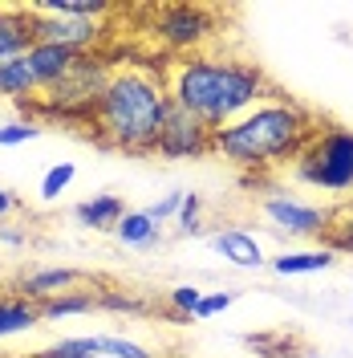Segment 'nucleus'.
<instances>
[{
    "mask_svg": "<svg viewBox=\"0 0 353 358\" xmlns=\"http://www.w3.org/2000/svg\"><path fill=\"white\" fill-rule=\"evenodd\" d=\"M321 118L288 98V94H272L260 106H252L248 114H240L236 122H227L223 131L211 134V155L232 163L236 171H243V179L264 183L276 171H288L301 151L309 147V138L317 134Z\"/></svg>",
    "mask_w": 353,
    "mask_h": 358,
    "instance_id": "obj_1",
    "label": "nucleus"
},
{
    "mask_svg": "<svg viewBox=\"0 0 353 358\" xmlns=\"http://www.w3.org/2000/svg\"><path fill=\"white\" fill-rule=\"evenodd\" d=\"M167 73V90L171 102L183 106L187 114H195L203 127L223 131L227 122H236L240 114L252 106H260L264 98L276 94L272 78L264 66L236 57V53H191V57H175Z\"/></svg>",
    "mask_w": 353,
    "mask_h": 358,
    "instance_id": "obj_2",
    "label": "nucleus"
},
{
    "mask_svg": "<svg viewBox=\"0 0 353 358\" xmlns=\"http://www.w3.org/2000/svg\"><path fill=\"white\" fill-rule=\"evenodd\" d=\"M171 110L167 73L155 66H122L114 69L110 86L89 118V138L106 151H122L130 159L155 155L158 131Z\"/></svg>",
    "mask_w": 353,
    "mask_h": 358,
    "instance_id": "obj_3",
    "label": "nucleus"
},
{
    "mask_svg": "<svg viewBox=\"0 0 353 358\" xmlns=\"http://www.w3.org/2000/svg\"><path fill=\"white\" fill-rule=\"evenodd\" d=\"M110 78H114V66L102 53H82L57 86H49L33 102H21V110L33 114V122H73V127H89L93 106L102 102Z\"/></svg>",
    "mask_w": 353,
    "mask_h": 358,
    "instance_id": "obj_4",
    "label": "nucleus"
},
{
    "mask_svg": "<svg viewBox=\"0 0 353 358\" xmlns=\"http://www.w3.org/2000/svg\"><path fill=\"white\" fill-rule=\"evenodd\" d=\"M288 176L321 187V192H353V131L337 122H321Z\"/></svg>",
    "mask_w": 353,
    "mask_h": 358,
    "instance_id": "obj_5",
    "label": "nucleus"
},
{
    "mask_svg": "<svg viewBox=\"0 0 353 358\" xmlns=\"http://www.w3.org/2000/svg\"><path fill=\"white\" fill-rule=\"evenodd\" d=\"M155 41L175 53V57H191V53H207V45L220 33V17L203 4H163L155 8Z\"/></svg>",
    "mask_w": 353,
    "mask_h": 358,
    "instance_id": "obj_6",
    "label": "nucleus"
},
{
    "mask_svg": "<svg viewBox=\"0 0 353 358\" xmlns=\"http://www.w3.org/2000/svg\"><path fill=\"white\" fill-rule=\"evenodd\" d=\"M260 216L272 232L280 236H296V241H313V236H325L329 232L333 212L321 203H309L301 196H292L285 187H272L260 196Z\"/></svg>",
    "mask_w": 353,
    "mask_h": 358,
    "instance_id": "obj_7",
    "label": "nucleus"
},
{
    "mask_svg": "<svg viewBox=\"0 0 353 358\" xmlns=\"http://www.w3.org/2000/svg\"><path fill=\"white\" fill-rule=\"evenodd\" d=\"M33 41H45V45H61L69 53H93L98 45L106 41V21H77V17H53V13H41L33 8Z\"/></svg>",
    "mask_w": 353,
    "mask_h": 358,
    "instance_id": "obj_8",
    "label": "nucleus"
},
{
    "mask_svg": "<svg viewBox=\"0 0 353 358\" xmlns=\"http://www.w3.org/2000/svg\"><path fill=\"white\" fill-rule=\"evenodd\" d=\"M211 127H203L195 114H187L183 106L171 102L167 110V122L158 131V143H155V155L158 159H207L211 155Z\"/></svg>",
    "mask_w": 353,
    "mask_h": 358,
    "instance_id": "obj_9",
    "label": "nucleus"
},
{
    "mask_svg": "<svg viewBox=\"0 0 353 358\" xmlns=\"http://www.w3.org/2000/svg\"><path fill=\"white\" fill-rule=\"evenodd\" d=\"M93 285V277L82 273V268H69V265H37L21 273V281H17V293L29 297V301H53V297H61V293H73V289H86Z\"/></svg>",
    "mask_w": 353,
    "mask_h": 358,
    "instance_id": "obj_10",
    "label": "nucleus"
},
{
    "mask_svg": "<svg viewBox=\"0 0 353 358\" xmlns=\"http://www.w3.org/2000/svg\"><path fill=\"white\" fill-rule=\"evenodd\" d=\"M66 350H82L93 358H163L151 346H142L138 338L126 334H73V338H57Z\"/></svg>",
    "mask_w": 353,
    "mask_h": 358,
    "instance_id": "obj_11",
    "label": "nucleus"
},
{
    "mask_svg": "<svg viewBox=\"0 0 353 358\" xmlns=\"http://www.w3.org/2000/svg\"><path fill=\"white\" fill-rule=\"evenodd\" d=\"M211 248L220 252L227 265H236V268H260V265H268L260 236H256V232H248V228H220V232H211Z\"/></svg>",
    "mask_w": 353,
    "mask_h": 358,
    "instance_id": "obj_12",
    "label": "nucleus"
},
{
    "mask_svg": "<svg viewBox=\"0 0 353 358\" xmlns=\"http://www.w3.org/2000/svg\"><path fill=\"white\" fill-rule=\"evenodd\" d=\"M33 13L29 8H0V69L8 66V62H17L24 57L29 49H33Z\"/></svg>",
    "mask_w": 353,
    "mask_h": 358,
    "instance_id": "obj_13",
    "label": "nucleus"
},
{
    "mask_svg": "<svg viewBox=\"0 0 353 358\" xmlns=\"http://www.w3.org/2000/svg\"><path fill=\"white\" fill-rule=\"evenodd\" d=\"M126 212H130V208H126L122 196L98 192V196H89V200H82L77 208H73V220L82 224V228H89V232H114Z\"/></svg>",
    "mask_w": 353,
    "mask_h": 358,
    "instance_id": "obj_14",
    "label": "nucleus"
},
{
    "mask_svg": "<svg viewBox=\"0 0 353 358\" xmlns=\"http://www.w3.org/2000/svg\"><path fill=\"white\" fill-rule=\"evenodd\" d=\"M37 326H41V306L37 301H29L21 293H0V342L29 334Z\"/></svg>",
    "mask_w": 353,
    "mask_h": 358,
    "instance_id": "obj_15",
    "label": "nucleus"
},
{
    "mask_svg": "<svg viewBox=\"0 0 353 358\" xmlns=\"http://www.w3.org/2000/svg\"><path fill=\"white\" fill-rule=\"evenodd\" d=\"M268 265L276 268L280 277H305V273H325V268L337 265V252L333 248H292V252H280L272 257Z\"/></svg>",
    "mask_w": 353,
    "mask_h": 358,
    "instance_id": "obj_16",
    "label": "nucleus"
},
{
    "mask_svg": "<svg viewBox=\"0 0 353 358\" xmlns=\"http://www.w3.org/2000/svg\"><path fill=\"white\" fill-rule=\"evenodd\" d=\"M114 236L126 248H151L158 236H163V224L151 220L147 208H138V212H126V216H122V224L114 228Z\"/></svg>",
    "mask_w": 353,
    "mask_h": 358,
    "instance_id": "obj_17",
    "label": "nucleus"
},
{
    "mask_svg": "<svg viewBox=\"0 0 353 358\" xmlns=\"http://www.w3.org/2000/svg\"><path fill=\"white\" fill-rule=\"evenodd\" d=\"M98 310V289L86 285V289H73V293H61L53 301L41 306V322H61V317H82V313H93Z\"/></svg>",
    "mask_w": 353,
    "mask_h": 358,
    "instance_id": "obj_18",
    "label": "nucleus"
},
{
    "mask_svg": "<svg viewBox=\"0 0 353 358\" xmlns=\"http://www.w3.org/2000/svg\"><path fill=\"white\" fill-rule=\"evenodd\" d=\"M98 310H110V313H130V317H147V313L155 310L142 293L126 289V285H106V289H98Z\"/></svg>",
    "mask_w": 353,
    "mask_h": 358,
    "instance_id": "obj_19",
    "label": "nucleus"
},
{
    "mask_svg": "<svg viewBox=\"0 0 353 358\" xmlns=\"http://www.w3.org/2000/svg\"><path fill=\"white\" fill-rule=\"evenodd\" d=\"M41 13H53V17H77V21H106L114 8L106 0H41L33 4Z\"/></svg>",
    "mask_w": 353,
    "mask_h": 358,
    "instance_id": "obj_20",
    "label": "nucleus"
},
{
    "mask_svg": "<svg viewBox=\"0 0 353 358\" xmlns=\"http://www.w3.org/2000/svg\"><path fill=\"white\" fill-rule=\"evenodd\" d=\"M73 176H77V167H73L69 159L53 163V167H49V171L41 176V200H61V192H69Z\"/></svg>",
    "mask_w": 353,
    "mask_h": 358,
    "instance_id": "obj_21",
    "label": "nucleus"
},
{
    "mask_svg": "<svg viewBox=\"0 0 353 358\" xmlns=\"http://www.w3.org/2000/svg\"><path fill=\"white\" fill-rule=\"evenodd\" d=\"M175 228H179V236H199V232H203V196H199V192H187V196H183Z\"/></svg>",
    "mask_w": 353,
    "mask_h": 358,
    "instance_id": "obj_22",
    "label": "nucleus"
},
{
    "mask_svg": "<svg viewBox=\"0 0 353 358\" xmlns=\"http://www.w3.org/2000/svg\"><path fill=\"white\" fill-rule=\"evenodd\" d=\"M325 248H333V252H353V212H333L329 232H325Z\"/></svg>",
    "mask_w": 353,
    "mask_h": 358,
    "instance_id": "obj_23",
    "label": "nucleus"
},
{
    "mask_svg": "<svg viewBox=\"0 0 353 358\" xmlns=\"http://www.w3.org/2000/svg\"><path fill=\"white\" fill-rule=\"evenodd\" d=\"M199 301H203L199 285H175V289L167 293V310L175 313V317H195Z\"/></svg>",
    "mask_w": 353,
    "mask_h": 358,
    "instance_id": "obj_24",
    "label": "nucleus"
},
{
    "mask_svg": "<svg viewBox=\"0 0 353 358\" xmlns=\"http://www.w3.org/2000/svg\"><path fill=\"white\" fill-rule=\"evenodd\" d=\"M41 134V122L24 118V122H4L0 127V147H21V143H33Z\"/></svg>",
    "mask_w": 353,
    "mask_h": 358,
    "instance_id": "obj_25",
    "label": "nucleus"
},
{
    "mask_svg": "<svg viewBox=\"0 0 353 358\" xmlns=\"http://www.w3.org/2000/svg\"><path fill=\"white\" fill-rule=\"evenodd\" d=\"M232 301H236V293H232V289H211V293H203V301H199L195 317H199V322H207V317H216V313L232 310Z\"/></svg>",
    "mask_w": 353,
    "mask_h": 358,
    "instance_id": "obj_26",
    "label": "nucleus"
},
{
    "mask_svg": "<svg viewBox=\"0 0 353 358\" xmlns=\"http://www.w3.org/2000/svg\"><path fill=\"white\" fill-rule=\"evenodd\" d=\"M183 196L187 192H167L163 200H155L147 212H151V220H158V224H167V220H175L179 216V208H183Z\"/></svg>",
    "mask_w": 353,
    "mask_h": 358,
    "instance_id": "obj_27",
    "label": "nucleus"
},
{
    "mask_svg": "<svg viewBox=\"0 0 353 358\" xmlns=\"http://www.w3.org/2000/svg\"><path fill=\"white\" fill-rule=\"evenodd\" d=\"M0 245L13 248V252L24 248V245H29V228H8V224H0Z\"/></svg>",
    "mask_w": 353,
    "mask_h": 358,
    "instance_id": "obj_28",
    "label": "nucleus"
},
{
    "mask_svg": "<svg viewBox=\"0 0 353 358\" xmlns=\"http://www.w3.org/2000/svg\"><path fill=\"white\" fill-rule=\"evenodd\" d=\"M29 358H93V355H82V350H66L61 342H53V346H45V350H33Z\"/></svg>",
    "mask_w": 353,
    "mask_h": 358,
    "instance_id": "obj_29",
    "label": "nucleus"
},
{
    "mask_svg": "<svg viewBox=\"0 0 353 358\" xmlns=\"http://www.w3.org/2000/svg\"><path fill=\"white\" fill-rule=\"evenodd\" d=\"M13 212H21V200H17L8 187H0V220H8Z\"/></svg>",
    "mask_w": 353,
    "mask_h": 358,
    "instance_id": "obj_30",
    "label": "nucleus"
},
{
    "mask_svg": "<svg viewBox=\"0 0 353 358\" xmlns=\"http://www.w3.org/2000/svg\"><path fill=\"white\" fill-rule=\"evenodd\" d=\"M24 358H29V355H24Z\"/></svg>",
    "mask_w": 353,
    "mask_h": 358,
    "instance_id": "obj_31",
    "label": "nucleus"
}]
</instances>
